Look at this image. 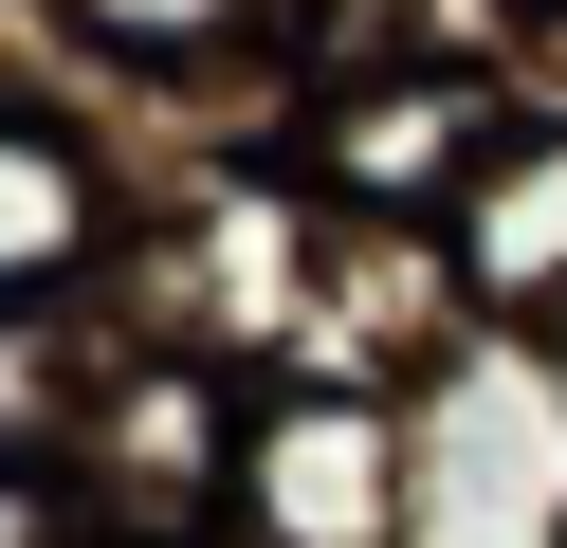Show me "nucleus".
I'll return each mask as SVG.
<instances>
[{"mask_svg": "<svg viewBox=\"0 0 567 548\" xmlns=\"http://www.w3.org/2000/svg\"><path fill=\"white\" fill-rule=\"evenodd\" d=\"M530 73L476 37H367V55H311L293 92V183L330 219H457V183L513 146Z\"/></svg>", "mask_w": 567, "mask_h": 548, "instance_id": "f257e3e1", "label": "nucleus"}, {"mask_svg": "<svg viewBox=\"0 0 567 548\" xmlns=\"http://www.w3.org/2000/svg\"><path fill=\"white\" fill-rule=\"evenodd\" d=\"M403 548H567V348L457 329L403 384Z\"/></svg>", "mask_w": 567, "mask_h": 548, "instance_id": "f03ea898", "label": "nucleus"}, {"mask_svg": "<svg viewBox=\"0 0 567 548\" xmlns=\"http://www.w3.org/2000/svg\"><path fill=\"white\" fill-rule=\"evenodd\" d=\"M238 421H257V365L165 348V329H111L92 421H74V511H92V548H220V511H238Z\"/></svg>", "mask_w": 567, "mask_h": 548, "instance_id": "7ed1b4c3", "label": "nucleus"}, {"mask_svg": "<svg viewBox=\"0 0 567 548\" xmlns=\"http://www.w3.org/2000/svg\"><path fill=\"white\" fill-rule=\"evenodd\" d=\"M147 201H165V146L128 128L111 92L0 110V311H111Z\"/></svg>", "mask_w": 567, "mask_h": 548, "instance_id": "20e7f679", "label": "nucleus"}, {"mask_svg": "<svg viewBox=\"0 0 567 548\" xmlns=\"http://www.w3.org/2000/svg\"><path fill=\"white\" fill-rule=\"evenodd\" d=\"M238 548H403V384L367 365H275L238 421Z\"/></svg>", "mask_w": 567, "mask_h": 548, "instance_id": "39448f33", "label": "nucleus"}, {"mask_svg": "<svg viewBox=\"0 0 567 548\" xmlns=\"http://www.w3.org/2000/svg\"><path fill=\"white\" fill-rule=\"evenodd\" d=\"M440 238H457V275H476L494 329H549L567 311V110H513V146L457 183Z\"/></svg>", "mask_w": 567, "mask_h": 548, "instance_id": "423d86ee", "label": "nucleus"}, {"mask_svg": "<svg viewBox=\"0 0 567 548\" xmlns=\"http://www.w3.org/2000/svg\"><path fill=\"white\" fill-rule=\"evenodd\" d=\"M92 365H111V311H0V457L19 475H74Z\"/></svg>", "mask_w": 567, "mask_h": 548, "instance_id": "0eeeda50", "label": "nucleus"}, {"mask_svg": "<svg viewBox=\"0 0 567 548\" xmlns=\"http://www.w3.org/2000/svg\"><path fill=\"white\" fill-rule=\"evenodd\" d=\"M0 548H92L74 475H19V457H0Z\"/></svg>", "mask_w": 567, "mask_h": 548, "instance_id": "6e6552de", "label": "nucleus"}, {"mask_svg": "<svg viewBox=\"0 0 567 548\" xmlns=\"http://www.w3.org/2000/svg\"><path fill=\"white\" fill-rule=\"evenodd\" d=\"M549 348H567V311H549Z\"/></svg>", "mask_w": 567, "mask_h": 548, "instance_id": "1a4fd4ad", "label": "nucleus"}, {"mask_svg": "<svg viewBox=\"0 0 567 548\" xmlns=\"http://www.w3.org/2000/svg\"><path fill=\"white\" fill-rule=\"evenodd\" d=\"M220 548H238V530H220Z\"/></svg>", "mask_w": 567, "mask_h": 548, "instance_id": "9d476101", "label": "nucleus"}]
</instances>
